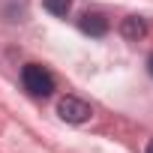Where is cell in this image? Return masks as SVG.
I'll list each match as a JSON object with an SVG mask.
<instances>
[{
  "instance_id": "cell-7",
  "label": "cell",
  "mask_w": 153,
  "mask_h": 153,
  "mask_svg": "<svg viewBox=\"0 0 153 153\" xmlns=\"http://www.w3.org/2000/svg\"><path fill=\"white\" fill-rule=\"evenodd\" d=\"M147 153H153V141H150V144H147Z\"/></svg>"
},
{
  "instance_id": "cell-6",
  "label": "cell",
  "mask_w": 153,
  "mask_h": 153,
  "mask_svg": "<svg viewBox=\"0 0 153 153\" xmlns=\"http://www.w3.org/2000/svg\"><path fill=\"white\" fill-rule=\"evenodd\" d=\"M147 72H150V75H153V54H150V57H147Z\"/></svg>"
},
{
  "instance_id": "cell-3",
  "label": "cell",
  "mask_w": 153,
  "mask_h": 153,
  "mask_svg": "<svg viewBox=\"0 0 153 153\" xmlns=\"http://www.w3.org/2000/svg\"><path fill=\"white\" fill-rule=\"evenodd\" d=\"M144 33H147V21H144L141 15H129V18H123V21H120V36H123V39L138 42Z\"/></svg>"
},
{
  "instance_id": "cell-4",
  "label": "cell",
  "mask_w": 153,
  "mask_h": 153,
  "mask_svg": "<svg viewBox=\"0 0 153 153\" xmlns=\"http://www.w3.org/2000/svg\"><path fill=\"white\" fill-rule=\"evenodd\" d=\"M78 24H81V30L90 33V36H105V33H108V18L99 15V12H84Z\"/></svg>"
},
{
  "instance_id": "cell-5",
  "label": "cell",
  "mask_w": 153,
  "mask_h": 153,
  "mask_svg": "<svg viewBox=\"0 0 153 153\" xmlns=\"http://www.w3.org/2000/svg\"><path fill=\"white\" fill-rule=\"evenodd\" d=\"M42 6H45V12H51V15H66L69 6H72V0H42Z\"/></svg>"
},
{
  "instance_id": "cell-2",
  "label": "cell",
  "mask_w": 153,
  "mask_h": 153,
  "mask_svg": "<svg viewBox=\"0 0 153 153\" xmlns=\"http://www.w3.org/2000/svg\"><path fill=\"white\" fill-rule=\"evenodd\" d=\"M57 114H60V120H66V123H84V120H90L93 108H90L81 96H63V99L57 102Z\"/></svg>"
},
{
  "instance_id": "cell-1",
  "label": "cell",
  "mask_w": 153,
  "mask_h": 153,
  "mask_svg": "<svg viewBox=\"0 0 153 153\" xmlns=\"http://www.w3.org/2000/svg\"><path fill=\"white\" fill-rule=\"evenodd\" d=\"M21 84L30 96H51L54 93V75L39 63H27L21 69Z\"/></svg>"
}]
</instances>
